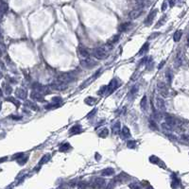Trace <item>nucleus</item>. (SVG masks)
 Here are the masks:
<instances>
[{"instance_id":"nucleus-49","label":"nucleus","mask_w":189,"mask_h":189,"mask_svg":"<svg viewBox=\"0 0 189 189\" xmlns=\"http://www.w3.org/2000/svg\"><path fill=\"white\" fill-rule=\"evenodd\" d=\"M158 35H159V33H156V34L151 35V36H149V39H153V38H155V37H156V36H158Z\"/></svg>"},{"instance_id":"nucleus-37","label":"nucleus","mask_w":189,"mask_h":189,"mask_svg":"<svg viewBox=\"0 0 189 189\" xmlns=\"http://www.w3.org/2000/svg\"><path fill=\"white\" fill-rule=\"evenodd\" d=\"M136 142L135 141H128V143H127V147L129 148V149H135L136 148Z\"/></svg>"},{"instance_id":"nucleus-2","label":"nucleus","mask_w":189,"mask_h":189,"mask_svg":"<svg viewBox=\"0 0 189 189\" xmlns=\"http://www.w3.org/2000/svg\"><path fill=\"white\" fill-rule=\"evenodd\" d=\"M32 89L33 91H36V92H39L41 94H50V89L48 86H45V85L41 84L39 82H34L32 84Z\"/></svg>"},{"instance_id":"nucleus-57","label":"nucleus","mask_w":189,"mask_h":189,"mask_svg":"<svg viewBox=\"0 0 189 189\" xmlns=\"http://www.w3.org/2000/svg\"><path fill=\"white\" fill-rule=\"evenodd\" d=\"M0 76H1V73H0Z\"/></svg>"},{"instance_id":"nucleus-22","label":"nucleus","mask_w":189,"mask_h":189,"mask_svg":"<svg viewBox=\"0 0 189 189\" xmlns=\"http://www.w3.org/2000/svg\"><path fill=\"white\" fill-rule=\"evenodd\" d=\"M81 63H82V65L85 66V67H92V66L95 65V63H94V61H92L90 58L84 59V60L81 62Z\"/></svg>"},{"instance_id":"nucleus-56","label":"nucleus","mask_w":189,"mask_h":189,"mask_svg":"<svg viewBox=\"0 0 189 189\" xmlns=\"http://www.w3.org/2000/svg\"><path fill=\"white\" fill-rule=\"evenodd\" d=\"M1 106H2V103H1V101H0V111H1Z\"/></svg>"},{"instance_id":"nucleus-23","label":"nucleus","mask_w":189,"mask_h":189,"mask_svg":"<svg viewBox=\"0 0 189 189\" xmlns=\"http://www.w3.org/2000/svg\"><path fill=\"white\" fill-rule=\"evenodd\" d=\"M80 131H81V127L80 125H75L70 129V133L71 134H77V133H80Z\"/></svg>"},{"instance_id":"nucleus-52","label":"nucleus","mask_w":189,"mask_h":189,"mask_svg":"<svg viewBox=\"0 0 189 189\" xmlns=\"http://www.w3.org/2000/svg\"><path fill=\"white\" fill-rule=\"evenodd\" d=\"M164 63H165V62H164V61H163V62H162V63H161V64H159V66H158V67H159V69H161V68L163 67V65L164 64Z\"/></svg>"},{"instance_id":"nucleus-25","label":"nucleus","mask_w":189,"mask_h":189,"mask_svg":"<svg viewBox=\"0 0 189 189\" xmlns=\"http://www.w3.org/2000/svg\"><path fill=\"white\" fill-rule=\"evenodd\" d=\"M109 134V129H107V128H103V129H101L99 130V132H98V136L101 137V138H105V137H107Z\"/></svg>"},{"instance_id":"nucleus-8","label":"nucleus","mask_w":189,"mask_h":189,"mask_svg":"<svg viewBox=\"0 0 189 189\" xmlns=\"http://www.w3.org/2000/svg\"><path fill=\"white\" fill-rule=\"evenodd\" d=\"M157 87L159 89V93L163 96H167L168 95V89H167V86L166 84H164V82H158Z\"/></svg>"},{"instance_id":"nucleus-40","label":"nucleus","mask_w":189,"mask_h":189,"mask_svg":"<svg viewBox=\"0 0 189 189\" xmlns=\"http://www.w3.org/2000/svg\"><path fill=\"white\" fill-rule=\"evenodd\" d=\"M24 156V153L23 152H19V153H16V154H13L12 155V160H17L20 159L21 157H23Z\"/></svg>"},{"instance_id":"nucleus-32","label":"nucleus","mask_w":189,"mask_h":189,"mask_svg":"<svg viewBox=\"0 0 189 189\" xmlns=\"http://www.w3.org/2000/svg\"><path fill=\"white\" fill-rule=\"evenodd\" d=\"M140 105H141V108H142V110L147 109V96H146V95H144V96L142 97Z\"/></svg>"},{"instance_id":"nucleus-10","label":"nucleus","mask_w":189,"mask_h":189,"mask_svg":"<svg viewBox=\"0 0 189 189\" xmlns=\"http://www.w3.org/2000/svg\"><path fill=\"white\" fill-rule=\"evenodd\" d=\"M156 14H157V10H153L152 11H150L149 14L148 15V17H147L146 21H145V24L147 26L151 25V24H152V21H153V19L155 18Z\"/></svg>"},{"instance_id":"nucleus-46","label":"nucleus","mask_w":189,"mask_h":189,"mask_svg":"<svg viewBox=\"0 0 189 189\" xmlns=\"http://www.w3.org/2000/svg\"><path fill=\"white\" fill-rule=\"evenodd\" d=\"M129 187L130 188H141V186L138 185V184H129Z\"/></svg>"},{"instance_id":"nucleus-4","label":"nucleus","mask_w":189,"mask_h":189,"mask_svg":"<svg viewBox=\"0 0 189 189\" xmlns=\"http://www.w3.org/2000/svg\"><path fill=\"white\" fill-rule=\"evenodd\" d=\"M119 86V83H118V80L116 79H113V80L110 81V83L107 85V89H106V94H112L114 93L115 90L118 88Z\"/></svg>"},{"instance_id":"nucleus-30","label":"nucleus","mask_w":189,"mask_h":189,"mask_svg":"<svg viewBox=\"0 0 189 189\" xmlns=\"http://www.w3.org/2000/svg\"><path fill=\"white\" fill-rule=\"evenodd\" d=\"M149 162L152 163V164H159V165L160 164H161V160H160L159 158H157L156 156H150V157H149Z\"/></svg>"},{"instance_id":"nucleus-47","label":"nucleus","mask_w":189,"mask_h":189,"mask_svg":"<svg viewBox=\"0 0 189 189\" xmlns=\"http://www.w3.org/2000/svg\"><path fill=\"white\" fill-rule=\"evenodd\" d=\"M166 5H167V3H166V1H164V3H163V6H162V10H165Z\"/></svg>"},{"instance_id":"nucleus-6","label":"nucleus","mask_w":189,"mask_h":189,"mask_svg":"<svg viewBox=\"0 0 189 189\" xmlns=\"http://www.w3.org/2000/svg\"><path fill=\"white\" fill-rule=\"evenodd\" d=\"M105 185H106V181L103 178L97 177V178H94L92 186L95 187V188H102V187H104Z\"/></svg>"},{"instance_id":"nucleus-12","label":"nucleus","mask_w":189,"mask_h":189,"mask_svg":"<svg viewBox=\"0 0 189 189\" xmlns=\"http://www.w3.org/2000/svg\"><path fill=\"white\" fill-rule=\"evenodd\" d=\"M165 121H166V123L168 125H170L173 129L177 126V120H176V118H175L174 116L168 115V114L165 115Z\"/></svg>"},{"instance_id":"nucleus-16","label":"nucleus","mask_w":189,"mask_h":189,"mask_svg":"<svg viewBox=\"0 0 189 189\" xmlns=\"http://www.w3.org/2000/svg\"><path fill=\"white\" fill-rule=\"evenodd\" d=\"M79 52L81 57H83L84 59H87V58H90V54H89V51L85 48L84 46H81L80 45L79 46Z\"/></svg>"},{"instance_id":"nucleus-55","label":"nucleus","mask_w":189,"mask_h":189,"mask_svg":"<svg viewBox=\"0 0 189 189\" xmlns=\"http://www.w3.org/2000/svg\"><path fill=\"white\" fill-rule=\"evenodd\" d=\"M2 40V34H1V32H0V42Z\"/></svg>"},{"instance_id":"nucleus-41","label":"nucleus","mask_w":189,"mask_h":189,"mask_svg":"<svg viewBox=\"0 0 189 189\" xmlns=\"http://www.w3.org/2000/svg\"><path fill=\"white\" fill-rule=\"evenodd\" d=\"M4 88H5V92L7 93V94H10V93L12 92V88H11V86H10V85L5 84V85H4Z\"/></svg>"},{"instance_id":"nucleus-15","label":"nucleus","mask_w":189,"mask_h":189,"mask_svg":"<svg viewBox=\"0 0 189 189\" xmlns=\"http://www.w3.org/2000/svg\"><path fill=\"white\" fill-rule=\"evenodd\" d=\"M119 38H120V34H116L115 35L114 37H112V38L108 41V44H107V45L109 46V48H112L113 45H115V44H116V43L119 41Z\"/></svg>"},{"instance_id":"nucleus-54","label":"nucleus","mask_w":189,"mask_h":189,"mask_svg":"<svg viewBox=\"0 0 189 189\" xmlns=\"http://www.w3.org/2000/svg\"><path fill=\"white\" fill-rule=\"evenodd\" d=\"M2 94H3V93H2V90H1V88H0V97L2 96Z\"/></svg>"},{"instance_id":"nucleus-1","label":"nucleus","mask_w":189,"mask_h":189,"mask_svg":"<svg viewBox=\"0 0 189 189\" xmlns=\"http://www.w3.org/2000/svg\"><path fill=\"white\" fill-rule=\"evenodd\" d=\"M93 56L97 60H103L108 56V48L107 46H100L93 50Z\"/></svg>"},{"instance_id":"nucleus-13","label":"nucleus","mask_w":189,"mask_h":189,"mask_svg":"<svg viewBox=\"0 0 189 189\" xmlns=\"http://www.w3.org/2000/svg\"><path fill=\"white\" fill-rule=\"evenodd\" d=\"M133 1L136 8L139 9H144L145 7H147L150 3V0H133Z\"/></svg>"},{"instance_id":"nucleus-27","label":"nucleus","mask_w":189,"mask_h":189,"mask_svg":"<svg viewBox=\"0 0 189 189\" xmlns=\"http://www.w3.org/2000/svg\"><path fill=\"white\" fill-rule=\"evenodd\" d=\"M8 9H9V7H8V5L6 3H1L0 4V15L5 14L6 12H7V10H8Z\"/></svg>"},{"instance_id":"nucleus-14","label":"nucleus","mask_w":189,"mask_h":189,"mask_svg":"<svg viewBox=\"0 0 189 189\" xmlns=\"http://www.w3.org/2000/svg\"><path fill=\"white\" fill-rule=\"evenodd\" d=\"M114 174H115V169L112 167H107L101 171V176H103V177H110Z\"/></svg>"},{"instance_id":"nucleus-43","label":"nucleus","mask_w":189,"mask_h":189,"mask_svg":"<svg viewBox=\"0 0 189 189\" xmlns=\"http://www.w3.org/2000/svg\"><path fill=\"white\" fill-rule=\"evenodd\" d=\"M106 89H107V85H105L103 87H101V89L98 92V94H103L104 93H106Z\"/></svg>"},{"instance_id":"nucleus-9","label":"nucleus","mask_w":189,"mask_h":189,"mask_svg":"<svg viewBox=\"0 0 189 189\" xmlns=\"http://www.w3.org/2000/svg\"><path fill=\"white\" fill-rule=\"evenodd\" d=\"M30 97H31V99L36 100V101H40V102H44L45 101L44 94L39 93V92H36V91H33L30 94Z\"/></svg>"},{"instance_id":"nucleus-3","label":"nucleus","mask_w":189,"mask_h":189,"mask_svg":"<svg viewBox=\"0 0 189 189\" xmlns=\"http://www.w3.org/2000/svg\"><path fill=\"white\" fill-rule=\"evenodd\" d=\"M75 79V76L73 75V73H62L60 74L56 80L61 81V82H63V83H69L72 80Z\"/></svg>"},{"instance_id":"nucleus-5","label":"nucleus","mask_w":189,"mask_h":189,"mask_svg":"<svg viewBox=\"0 0 189 189\" xmlns=\"http://www.w3.org/2000/svg\"><path fill=\"white\" fill-rule=\"evenodd\" d=\"M67 86H68V85L66 84V83L61 82V81H59V80H57L50 83V87H51L52 89L58 90V91H63V90H65L67 88Z\"/></svg>"},{"instance_id":"nucleus-36","label":"nucleus","mask_w":189,"mask_h":189,"mask_svg":"<svg viewBox=\"0 0 189 189\" xmlns=\"http://www.w3.org/2000/svg\"><path fill=\"white\" fill-rule=\"evenodd\" d=\"M149 128L152 129L153 130H158V126L156 125L153 120H149Z\"/></svg>"},{"instance_id":"nucleus-42","label":"nucleus","mask_w":189,"mask_h":189,"mask_svg":"<svg viewBox=\"0 0 189 189\" xmlns=\"http://www.w3.org/2000/svg\"><path fill=\"white\" fill-rule=\"evenodd\" d=\"M166 79H167V82L170 84V83H171V81H172V73H171L170 71L166 72Z\"/></svg>"},{"instance_id":"nucleus-24","label":"nucleus","mask_w":189,"mask_h":189,"mask_svg":"<svg viewBox=\"0 0 189 189\" xmlns=\"http://www.w3.org/2000/svg\"><path fill=\"white\" fill-rule=\"evenodd\" d=\"M120 131L122 132V136H123V138H128V137H130V132H129V128H128L127 126H124Z\"/></svg>"},{"instance_id":"nucleus-19","label":"nucleus","mask_w":189,"mask_h":189,"mask_svg":"<svg viewBox=\"0 0 189 189\" xmlns=\"http://www.w3.org/2000/svg\"><path fill=\"white\" fill-rule=\"evenodd\" d=\"M120 130H121V125L119 121H116L115 124L113 125V133L115 135L119 134Z\"/></svg>"},{"instance_id":"nucleus-39","label":"nucleus","mask_w":189,"mask_h":189,"mask_svg":"<svg viewBox=\"0 0 189 189\" xmlns=\"http://www.w3.org/2000/svg\"><path fill=\"white\" fill-rule=\"evenodd\" d=\"M62 101H63V98L60 97V96H55V97L52 98V102H53V103H56V104H61Z\"/></svg>"},{"instance_id":"nucleus-53","label":"nucleus","mask_w":189,"mask_h":189,"mask_svg":"<svg viewBox=\"0 0 189 189\" xmlns=\"http://www.w3.org/2000/svg\"><path fill=\"white\" fill-rule=\"evenodd\" d=\"M11 118H13V119H21V117H17V116H11Z\"/></svg>"},{"instance_id":"nucleus-18","label":"nucleus","mask_w":189,"mask_h":189,"mask_svg":"<svg viewBox=\"0 0 189 189\" xmlns=\"http://www.w3.org/2000/svg\"><path fill=\"white\" fill-rule=\"evenodd\" d=\"M25 106L28 107V108H30V109L32 110V111H38V110H39L37 104L34 103V102H32L31 100H27L25 102Z\"/></svg>"},{"instance_id":"nucleus-29","label":"nucleus","mask_w":189,"mask_h":189,"mask_svg":"<svg viewBox=\"0 0 189 189\" xmlns=\"http://www.w3.org/2000/svg\"><path fill=\"white\" fill-rule=\"evenodd\" d=\"M70 148H71V147H70L69 143H65V144H63L60 147V151H62V152H66V151H67V150H68Z\"/></svg>"},{"instance_id":"nucleus-31","label":"nucleus","mask_w":189,"mask_h":189,"mask_svg":"<svg viewBox=\"0 0 189 189\" xmlns=\"http://www.w3.org/2000/svg\"><path fill=\"white\" fill-rule=\"evenodd\" d=\"M95 102H96V99L94 98V97H87V98L85 99V103H86L87 105H90V106L94 105Z\"/></svg>"},{"instance_id":"nucleus-11","label":"nucleus","mask_w":189,"mask_h":189,"mask_svg":"<svg viewBox=\"0 0 189 189\" xmlns=\"http://www.w3.org/2000/svg\"><path fill=\"white\" fill-rule=\"evenodd\" d=\"M15 95L18 97V98H21V99H26L27 98V95H28V93L24 88H18L16 89L15 91Z\"/></svg>"},{"instance_id":"nucleus-51","label":"nucleus","mask_w":189,"mask_h":189,"mask_svg":"<svg viewBox=\"0 0 189 189\" xmlns=\"http://www.w3.org/2000/svg\"><path fill=\"white\" fill-rule=\"evenodd\" d=\"M168 2H169V5H170V7H173V5H174L173 0H168Z\"/></svg>"},{"instance_id":"nucleus-50","label":"nucleus","mask_w":189,"mask_h":189,"mask_svg":"<svg viewBox=\"0 0 189 189\" xmlns=\"http://www.w3.org/2000/svg\"><path fill=\"white\" fill-rule=\"evenodd\" d=\"M95 112H96V110L94 109V111H93V112H91V113H90V114H89V115H88V116H87V117H90V116H91V115H94V113H95Z\"/></svg>"},{"instance_id":"nucleus-20","label":"nucleus","mask_w":189,"mask_h":189,"mask_svg":"<svg viewBox=\"0 0 189 189\" xmlns=\"http://www.w3.org/2000/svg\"><path fill=\"white\" fill-rule=\"evenodd\" d=\"M183 64V56L181 52H178V54L176 56V59H175V67H180L181 65Z\"/></svg>"},{"instance_id":"nucleus-33","label":"nucleus","mask_w":189,"mask_h":189,"mask_svg":"<svg viewBox=\"0 0 189 189\" xmlns=\"http://www.w3.org/2000/svg\"><path fill=\"white\" fill-rule=\"evenodd\" d=\"M162 129H164V130H167V131H172V130H173V128H172L170 125L167 124L166 122L162 124Z\"/></svg>"},{"instance_id":"nucleus-48","label":"nucleus","mask_w":189,"mask_h":189,"mask_svg":"<svg viewBox=\"0 0 189 189\" xmlns=\"http://www.w3.org/2000/svg\"><path fill=\"white\" fill-rule=\"evenodd\" d=\"M7 159H8V157H2V158H0V163H3V162H5Z\"/></svg>"},{"instance_id":"nucleus-21","label":"nucleus","mask_w":189,"mask_h":189,"mask_svg":"<svg viewBox=\"0 0 189 189\" xmlns=\"http://www.w3.org/2000/svg\"><path fill=\"white\" fill-rule=\"evenodd\" d=\"M130 27H131V23H129V22H126V23H124V24L120 25L119 31L120 32H126V31H128V30L130 29Z\"/></svg>"},{"instance_id":"nucleus-28","label":"nucleus","mask_w":189,"mask_h":189,"mask_svg":"<svg viewBox=\"0 0 189 189\" xmlns=\"http://www.w3.org/2000/svg\"><path fill=\"white\" fill-rule=\"evenodd\" d=\"M149 43H146V44H144V45H143V46L141 47V49L139 50V52H138V55L145 54V53H146V52L149 50Z\"/></svg>"},{"instance_id":"nucleus-17","label":"nucleus","mask_w":189,"mask_h":189,"mask_svg":"<svg viewBox=\"0 0 189 189\" xmlns=\"http://www.w3.org/2000/svg\"><path fill=\"white\" fill-rule=\"evenodd\" d=\"M156 103H157V107H158L159 111H162V112L165 111V104H164V101L163 98L157 97L156 98Z\"/></svg>"},{"instance_id":"nucleus-45","label":"nucleus","mask_w":189,"mask_h":189,"mask_svg":"<svg viewBox=\"0 0 189 189\" xmlns=\"http://www.w3.org/2000/svg\"><path fill=\"white\" fill-rule=\"evenodd\" d=\"M137 91H138V87H137V86H134V87H132V89L130 90V94H134Z\"/></svg>"},{"instance_id":"nucleus-7","label":"nucleus","mask_w":189,"mask_h":189,"mask_svg":"<svg viewBox=\"0 0 189 189\" xmlns=\"http://www.w3.org/2000/svg\"><path fill=\"white\" fill-rule=\"evenodd\" d=\"M143 12V9H139V8H136L134 10H130L129 13V18L131 20H134L136 18H138L140 15L142 14Z\"/></svg>"},{"instance_id":"nucleus-35","label":"nucleus","mask_w":189,"mask_h":189,"mask_svg":"<svg viewBox=\"0 0 189 189\" xmlns=\"http://www.w3.org/2000/svg\"><path fill=\"white\" fill-rule=\"evenodd\" d=\"M24 156H25V155H24ZM24 156H23V157H21L20 159H18V160H17V162H18V164H21V165H23V164H25L26 163L28 162V159H29V157H28V156H27V157H25V158H24Z\"/></svg>"},{"instance_id":"nucleus-26","label":"nucleus","mask_w":189,"mask_h":189,"mask_svg":"<svg viewBox=\"0 0 189 189\" xmlns=\"http://www.w3.org/2000/svg\"><path fill=\"white\" fill-rule=\"evenodd\" d=\"M182 36H183V31H182V30H177L174 33V35H173V40H174V42H179V41L181 40V38H182Z\"/></svg>"},{"instance_id":"nucleus-38","label":"nucleus","mask_w":189,"mask_h":189,"mask_svg":"<svg viewBox=\"0 0 189 189\" xmlns=\"http://www.w3.org/2000/svg\"><path fill=\"white\" fill-rule=\"evenodd\" d=\"M49 158H50V156L49 155H45L42 159H41V161H40V163H39V164L40 165H42V164H44L45 163H46L48 160H49Z\"/></svg>"},{"instance_id":"nucleus-34","label":"nucleus","mask_w":189,"mask_h":189,"mask_svg":"<svg viewBox=\"0 0 189 189\" xmlns=\"http://www.w3.org/2000/svg\"><path fill=\"white\" fill-rule=\"evenodd\" d=\"M6 100H7V101H10V102H12V103H13L16 107H19V106H20V102H19L18 100H16L15 98H13V97H7Z\"/></svg>"},{"instance_id":"nucleus-44","label":"nucleus","mask_w":189,"mask_h":189,"mask_svg":"<svg viewBox=\"0 0 189 189\" xmlns=\"http://www.w3.org/2000/svg\"><path fill=\"white\" fill-rule=\"evenodd\" d=\"M88 185L85 184V182H80L79 183V185H78V187L79 188H84V187H87Z\"/></svg>"}]
</instances>
